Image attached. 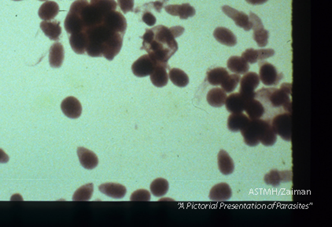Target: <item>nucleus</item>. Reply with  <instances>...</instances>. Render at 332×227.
I'll return each instance as SVG.
<instances>
[{
    "label": "nucleus",
    "instance_id": "nucleus-14",
    "mask_svg": "<svg viewBox=\"0 0 332 227\" xmlns=\"http://www.w3.org/2000/svg\"><path fill=\"white\" fill-rule=\"evenodd\" d=\"M264 181L267 185L277 187L281 182H288L292 181V172L290 171L279 172L277 169H272L265 175Z\"/></svg>",
    "mask_w": 332,
    "mask_h": 227
},
{
    "label": "nucleus",
    "instance_id": "nucleus-33",
    "mask_svg": "<svg viewBox=\"0 0 332 227\" xmlns=\"http://www.w3.org/2000/svg\"><path fill=\"white\" fill-rule=\"evenodd\" d=\"M94 192V185L92 183L87 184L78 188L73 194V200L74 201H88L91 200Z\"/></svg>",
    "mask_w": 332,
    "mask_h": 227
},
{
    "label": "nucleus",
    "instance_id": "nucleus-15",
    "mask_svg": "<svg viewBox=\"0 0 332 227\" xmlns=\"http://www.w3.org/2000/svg\"><path fill=\"white\" fill-rule=\"evenodd\" d=\"M246 102L247 101L240 92H234L227 97L224 104L226 106L227 110L230 113H243Z\"/></svg>",
    "mask_w": 332,
    "mask_h": 227
},
{
    "label": "nucleus",
    "instance_id": "nucleus-29",
    "mask_svg": "<svg viewBox=\"0 0 332 227\" xmlns=\"http://www.w3.org/2000/svg\"><path fill=\"white\" fill-rule=\"evenodd\" d=\"M227 93L221 88H214L209 90L206 100L208 104L213 107H221L225 104Z\"/></svg>",
    "mask_w": 332,
    "mask_h": 227
},
{
    "label": "nucleus",
    "instance_id": "nucleus-28",
    "mask_svg": "<svg viewBox=\"0 0 332 227\" xmlns=\"http://www.w3.org/2000/svg\"><path fill=\"white\" fill-rule=\"evenodd\" d=\"M218 166L220 172L224 175H231L234 172L235 164L232 159L224 150H221L218 154Z\"/></svg>",
    "mask_w": 332,
    "mask_h": 227
},
{
    "label": "nucleus",
    "instance_id": "nucleus-41",
    "mask_svg": "<svg viewBox=\"0 0 332 227\" xmlns=\"http://www.w3.org/2000/svg\"><path fill=\"white\" fill-rule=\"evenodd\" d=\"M14 1H22V0H14Z\"/></svg>",
    "mask_w": 332,
    "mask_h": 227
},
{
    "label": "nucleus",
    "instance_id": "nucleus-16",
    "mask_svg": "<svg viewBox=\"0 0 332 227\" xmlns=\"http://www.w3.org/2000/svg\"><path fill=\"white\" fill-rule=\"evenodd\" d=\"M77 156L81 166L85 169H93L98 166L99 159L96 155L85 147H78Z\"/></svg>",
    "mask_w": 332,
    "mask_h": 227
},
{
    "label": "nucleus",
    "instance_id": "nucleus-8",
    "mask_svg": "<svg viewBox=\"0 0 332 227\" xmlns=\"http://www.w3.org/2000/svg\"><path fill=\"white\" fill-rule=\"evenodd\" d=\"M157 64L149 54H144L132 64V73L138 78H146L153 73Z\"/></svg>",
    "mask_w": 332,
    "mask_h": 227
},
{
    "label": "nucleus",
    "instance_id": "nucleus-12",
    "mask_svg": "<svg viewBox=\"0 0 332 227\" xmlns=\"http://www.w3.org/2000/svg\"><path fill=\"white\" fill-rule=\"evenodd\" d=\"M275 54V51L274 49H260L255 50L253 48H249L246 49L244 52L242 54V57L246 60L247 63L255 64L258 61L266 60L274 56Z\"/></svg>",
    "mask_w": 332,
    "mask_h": 227
},
{
    "label": "nucleus",
    "instance_id": "nucleus-37",
    "mask_svg": "<svg viewBox=\"0 0 332 227\" xmlns=\"http://www.w3.org/2000/svg\"><path fill=\"white\" fill-rule=\"evenodd\" d=\"M143 22H145L146 24L149 26H153L156 23V17L150 12L144 13L143 15Z\"/></svg>",
    "mask_w": 332,
    "mask_h": 227
},
{
    "label": "nucleus",
    "instance_id": "nucleus-20",
    "mask_svg": "<svg viewBox=\"0 0 332 227\" xmlns=\"http://www.w3.org/2000/svg\"><path fill=\"white\" fill-rule=\"evenodd\" d=\"M69 39L71 48L76 54H84L86 52L87 44H88L86 32H81L78 33L71 34Z\"/></svg>",
    "mask_w": 332,
    "mask_h": 227
},
{
    "label": "nucleus",
    "instance_id": "nucleus-10",
    "mask_svg": "<svg viewBox=\"0 0 332 227\" xmlns=\"http://www.w3.org/2000/svg\"><path fill=\"white\" fill-rule=\"evenodd\" d=\"M222 11L224 14H226L228 17L232 19L238 27L242 28L246 32L252 29V23L250 22V17L244 12L236 10L229 6H224L222 7Z\"/></svg>",
    "mask_w": 332,
    "mask_h": 227
},
{
    "label": "nucleus",
    "instance_id": "nucleus-36",
    "mask_svg": "<svg viewBox=\"0 0 332 227\" xmlns=\"http://www.w3.org/2000/svg\"><path fill=\"white\" fill-rule=\"evenodd\" d=\"M118 2L122 12L125 14L133 11L134 0H118Z\"/></svg>",
    "mask_w": 332,
    "mask_h": 227
},
{
    "label": "nucleus",
    "instance_id": "nucleus-38",
    "mask_svg": "<svg viewBox=\"0 0 332 227\" xmlns=\"http://www.w3.org/2000/svg\"><path fill=\"white\" fill-rule=\"evenodd\" d=\"M10 160L8 155L2 149L0 148V163H7Z\"/></svg>",
    "mask_w": 332,
    "mask_h": 227
},
{
    "label": "nucleus",
    "instance_id": "nucleus-21",
    "mask_svg": "<svg viewBox=\"0 0 332 227\" xmlns=\"http://www.w3.org/2000/svg\"><path fill=\"white\" fill-rule=\"evenodd\" d=\"M215 39L223 45L234 47L237 44V38L230 29L224 27H218L213 32Z\"/></svg>",
    "mask_w": 332,
    "mask_h": 227
},
{
    "label": "nucleus",
    "instance_id": "nucleus-32",
    "mask_svg": "<svg viewBox=\"0 0 332 227\" xmlns=\"http://www.w3.org/2000/svg\"><path fill=\"white\" fill-rule=\"evenodd\" d=\"M169 188V182L167 180L164 179V178H157V179L153 180L150 185L151 194L156 197H164L165 194H167Z\"/></svg>",
    "mask_w": 332,
    "mask_h": 227
},
{
    "label": "nucleus",
    "instance_id": "nucleus-4",
    "mask_svg": "<svg viewBox=\"0 0 332 227\" xmlns=\"http://www.w3.org/2000/svg\"><path fill=\"white\" fill-rule=\"evenodd\" d=\"M292 116L290 113H279L271 119V126L284 141H291Z\"/></svg>",
    "mask_w": 332,
    "mask_h": 227
},
{
    "label": "nucleus",
    "instance_id": "nucleus-2",
    "mask_svg": "<svg viewBox=\"0 0 332 227\" xmlns=\"http://www.w3.org/2000/svg\"><path fill=\"white\" fill-rule=\"evenodd\" d=\"M291 91L292 84L283 83L280 88H262L256 92L255 98L263 104L265 113L269 117L282 113H291Z\"/></svg>",
    "mask_w": 332,
    "mask_h": 227
},
{
    "label": "nucleus",
    "instance_id": "nucleus-27",
    "mask_svg": "<svg viewBox=\"0 0 332 227\" xmlns=\"http://www.w3.org/2000/svg\"><path fill=\"white\" fill-rule=\"evenodd\" d=\"M228 70L237 74H245L250 70L247 62L240 56H231L227 63Z\"/></svg>",
    "mask_w": 332,
    "mask_h": 227
},
{
    "label": "nucleus",
    "instance_id": "nucleus-9",
    "mask_svg": "<svg viewBox=\"0 0 332 227\" xmlns=\"http://www.w3.org/2000/svg\"><path fill=\"white\" fill-rule=\"evenodd\" d=\"M124 34L116 33L105 44L103 50V57L112 61L119 54L123 44Z\"/></svg>",
    "mask_w": 332,
    "mask_h": 227
},
{
    "label": "nucleus",
    "instance_id": "nucleus-11",
    "mask_svg": "<svg viewBox=\"0 0 332 227\" xmlns=\"http://www.w3.org/2000/svg\"><path fill=\"white\" fill-rule=\"evenodd\" d=\"M61 109L63 113L69 119H78L82 113V106L77 99L67 97L62 102Z\"/></svg>",
    "mask_w": 332,
    "mask_h": 227
},
{
    "label": "nucleus",
    "instance_id": "nucleus-6",
    "mask_svg": "<svg viewBox=\"0 0 332 227\" xmlns=\"http://www.w3.org/2000/svg\"><path fill=\"white\" fill-rule=\"evenodd\" d=\"M260 82L259 75L255 72H247L240 79V93L244 97L246 101L255 99V89L259 86Z\"/></svg>",
    "mask_w": 332,
    "mask_h": 227
},
{
    "label": "nucleus",
    "instance_id": "nucleus-23",
    "mask_svg": "<svg viewBox=\"0 0 332 227\" xmlns=\"http://www.w3.org/2000/svg\"><path fill=\"white\" fill-rule=\"evenodd\" d=\"M250 119L243 113H231L228 119V128L232 132H239L244 129Z\"/></svg>",
    "mask_w": 332,
    "mask_h": 227
},
{
    "label": "nucleus",
    "instance_id": "nucleus-34",
    "mask_svg": "<svg viewBox=\"0 0 332 227\" xmlns=\"http://www.w3.org/2000/svg\"><path fill=\"white\" fill-rule=\"evenodd\" d=\"M240 79L241 78L239 74H229L228 78L224 80V82L221 84V88L226 93H231L238 86Z\"/></svg>",
    "mask_w": 332,
    "mask_h": 227
},
{
    "label": "nucleus",
    "instance_id": "nucleus-3",
    "mask_svg": "<svg viewBox=\"0 0 332 227\" xmlns=\"http://www.w3.org/2000/svg\"><path fill=\"white\" fill-rule=\"evenodd\" d=\"M270 127V121L261 119L250 120L248 126L241 131L244 142L250 147L258 145Z\"/></svg>",
    "mask_w": 332,
    "mask_h": 227
},
{
    "label": "nucleus",
    "instance_id": "nucleus-18",
    "mask_svg": "<svg viewBox=\"0 0 332 227\" xmlns=\"http://www.w3.org/2000/svg\"><path fill=\"white\" fill-rule=\"evenodd\" d=\"M232 195L231 187L227 183H220L214 185L209 192V199L212 201H226Z\"/></svg>",
    "mask_w": 332,
    "mask_h": 227
},
{
    "label": "nucleus",
    "instance_id": "nucleus-13",
    "mask_svg": "<svg viewBox=\"0 0 332 227\" xmlns=\"http://www.w3.org/2000/svg\"><path fill=\"white\" fill-rule=\"evenodd\" d=\"M169 68L167 63H158L153 73L150 75L152 84L158 88H162L167 85L169 82V74L167 69Z\"/></svg>",
    "mask_w": 332,
    "mask_h": 227
},
{
    "label": "nucleus",
    "instance_id": "nucleus-30",
    "mask_svg": "<svg viewBox=\"0 0 332 227\" xmlns=\"http://www.w3.org/2000/svg\"><path fill=\"white\" fill-rule=\"evenodd\" d=\"M228 70L224 67H218L212 69L207 72V80L208 82L211 85L213 86H218L221 85L224 80L228 78Z\"/></svg>",
    "mask_w": 332,
    "mask_h": 227
},
{
    "label": "nucleus",
    "instance_id": "nucleus-1",
    "mask_svg": "<svg viewBox=\"0 0 332 227\" xmlns=\"http://www.w3.org/2000/svg\"><path fill=\"white\" fill-rule=\"evenodd\" d=\"M172 30L165 26H155L146 30L142 39L141 50H145L157 63H167L178 50V44Z\"/></svg>",
    "mask_w": 332,
    "mask_h": 227
},
{
    "label": "nucleus",
    "instance_id": "nucleus-22",
    "mask_svg": "<svg viewBox=\"0 0 332 227\" xmlns=\"http://www.w3.org/2000/svg\"><path fill=\"white\" fill-rule=\"evenodd\" d=\"M102 194L114 199H122L127 193L126 187L118 183H105L99 186Z\"/></svg>",
    "mask_w": 332,
    "mask_h": 227
},
{
    "label": "nucleus",
    "instance_id": "nucleus-39",
    "mask_svg": "<svg viewBox=\"0 0 332 227\" xmlns=\"http://www.w3.org/2000/svg\"><path fill=\"white\" fill-rule=\"evenodd\" d=\"M268 0H246V2L253 6L262 5L268 2Z\"/></svg>",
    "mask_w": 332,
    "mask_h": 227
},
{
    "label": "nucleus",
    "instance_id": "nucleus-7",
    "mask_svg": "<svg viewBox=\"0 0 332 227\" xmlns=\"http://www.w3.org/2000/svg\"><path fill=\"white\" fill-rule=\"evenodd\" d=\"M250 19L253 30V40L256 41L260 48H265L268 44L269 32L264 29L263 23L261 18L252 11L250 12Z\"/></svg>",
    "mask_w": 332,
    "mask_h": 227
},
{
    "label": "nucleus",
    "instance_id": "nucleus-25",
    "mask_svg": "<svg viewBox=\"0 0 332 227\" xmlns=\"http://www.w3.org/2000/svg\"><path fill=\"white\" fill-rule=\"evenodd\" d=\"M244 110H246L248 118L250 120L259 119L265 116V107L263 104L259 100L255 99H252L246 102Z\"/></svg>",
    "mask_w": 332,
    "mask_h": 227
},
{
    "label": "nucleus",
    "instance_id": "nucleus-31",
    "mask_svg": "<svg viewBox=\"0 0 332 227\" xmlns=\"http://www.w3.org/2000/svg\"><path fill=\"white\" fill-rule=\"evenodd\" d=\"M169 78L175 86L180 88H184L189 84V78L187 73L178 68H172L169 70Z\"/></svg>",
    "mask_w": 332,
    "mask_h": 227
},
{
    "label": "nucleus",
    "instance_id": "nucleus-19",
    "mask_svg": "<svg viewBox=\"0 0 332 227\" xmlns=\"http://www.w3.org/2000/svg\"><path fill=\"white\" fill-rule=\"evenodd\" d=\"M41 29L51 41H57L60 39L62 28L58 21H43L41 23Z\"/></svg>",
    "mask_w": 332,
    "mask_h": 227
},
{
    "label": "nucleus",
    "instance_id": "nucleus-35",
    "mask_svg": "<svg viewBox=\"0 0 332 227\" xmlns=\"http://www.w3.org/2000/svg\"><path fill=\"white\" fill-rule=\"evenodd\" d=\"M150 200V192L146 190H136L130 197V200L132 201H149Z\"/></svg>",
    "mask_w": 332,
    "mask_h": 227
},
{
    "label": "nucleus",
    "instance_id": "nucleus-24",
    "mask_svg": "<svg viewBox=\"0 0 332 227\" xmlns=\"http://www.w3.org/2000/svg\"><path fill=\"white\" fill-rule=\"evenodd\" d=\"M64 47L61 43H54L50 48L49 63L52 68L61 67L64 62Z\"/></svg>",
    "mask_w": 332,
    "mask_h": 227
},
{
    "label": "nucleus",
    "instance_id": "nucleus-26",
    "mask_svg": "<svg viewBox=\"0 0 332 227\" xmlns=\"http://www.w3.org/2000/svg\"><path fill=\"white\" fill-rule=\"evenodd\" d=\"M58 13V4L54 1H47L40 7L38 15L43 21H51Z\"/></svg>",
    "mask_w": 332,
    "mask_h": 227
},
{
    "label": "nucleus",
    "instance_id": "nucleus-40",
    "mask_svg": "<svg viewBox=\"0 0 332 227\" xmlns=\"http://www.w3.org/2000/svg\"><path fill=\"white\" fill-rule=\"evenodd\" d=\"M39 1H42V2H44V1H47V0H39Z\"/></svg>",
    "mask_w": 332,
    "mask_h": 227
},
{
    "label": "nucleus",
    "instance_id": "nucleus-17",
    "mask_svg": "<svg viewBox=\"0 0 332 227\" xmlns=\"http://www.w3.org/2000/svg\"><path fill=\"white\" fill-rule=\"evenodd\" d=\"M165 10L168 14L172 16H179L180 18L186 20L189 17L196 15V10L189 4H184L182 5H169L165 7Z\"/></svg>",
    "mask_w": 332,
    "mask_h": 227
},
{
    "label": "nucleus",
    "instance_id": "nucleus-5",
    "mask_svg": "<svg viewBox=\"0 0 332 227\" xmlns=\"http://www.w3.org/2000/svg\"><path fill=\"white\" fill-rule=\"evenodd\" d=\"M259 67L260 81L265 86H276L284 76L283 73L278 71L275 66L268 62L263 60L260 62Z\"/></svg>",
    "mask_w": 332,
    "mask_h": 227
}]
</instances>
